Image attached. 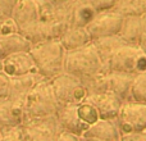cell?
<instances>
[{
	"instance_id": "18",
	"label": "cell",
	"mask_w": 146,
	"mask_h": 141,
	"mask_svg": "<svg viewBox=\"0 0 146 141\" xmlns=\"http://www.w3.org/2000/svg\"><path fill=\"white\" fill-rule=\"evenodd\" d=\"M144 33L141 17L137 15H124L122 27L118 36L128 45H139L141 36Z\"/></svg>"
},
{
	"instance_id": "36",
	"label": "cell",
	"mask_w": 146,
	"mask_h": 141,
	"mask_svg": "<svg viewBox=\"0 0 146 141\" xmlns=\"http://www.w3.org/2000/svg\"><path fill=\"white\" fill-rule=\"evenodd\" d=\"M82 141H99V140H86V139H82Z\"/></svg>"
},
{
	"instance_id": "12",
	"label": "cell",
	"mask_w": 146,
	"mask_h": 141,
	"mask_svg": "<svg viewBox=\"0 0 146 141\" xmlns=\"http://www.w3.org/2000/svg\"><path fill=\"white\" fill-rule=\"evenodd\" d=\"M26 119L25 104L9 98L0 99V127H19Z\"/></svg>"
},
{
	"instance_id": "11",
	"label": "cell",
	"mask_w": 146,
	"mask_h": 141,
	"mask_svg": "<svg viewBox=\"0 0 146 141\" xmlns=\"http://www.w3.org/2000/svg\"><path fill=\"white\" fill-rule=\"evenodd\" d=\"M1 70L10 78L37 72L35 61L30 51H19L1 59Z\"/></svg>"
},
{
	"instance_id": "29",
	"label": "cell",
	"mask_w": 146,
	"mask_h": 141,
	"mask_svg": "<svg viewBox=\"0 0 146 141\" xmlns=\"http://www.w3.org/2000/svg\"><path fill=\"white\" fill-rule=\"evenodd\" d=\"M119 141H146V131L121 135Z\"/></svg>"
},
{
	"instance_id": "4",
	"label": "cell",
	"mask_w": 146,
	"mask_h": 141,
	"mask_svg": "<svg viewBox=\"0 0 146 141\" xmlns=\"http://www.w3.org/2000/svg\"><path fill=\"white\" fill-rule=\"evenodd\" d=\"M105 70L137 76L146 70V54L139 45H122L108 59Z\"/></svg>"
},
{
	"instance_id": "17",
	"label": "cell",
	"mask_w": 146,
	"mask_h": 141,
	"mask_svg": "<svg viewBox=\"0 0 146 141\" xmlns=\"http://www.w3.org/2000/svg\"><path fill=\"white\" fill-rule=\"evenodd\" d=\"M12 18L15 21L19 31L40 21L37 1L36 0H18L12 10Z\"/></svg>"
},
{
	"instance_id": "20",
	"label": "cell",
	"mask_w": 146,
	"mask_h": 141,
	"mask_svg": "<svg viewBox=\"0 0 146 141\" xmlns=\"http://www.w3.org/2000/svg\"><path fill=\"white\" fill-rule=\"evenodd\" d=\"M31 48L32 44L19 32L0 36V59L19 51H30Z\"/></svg>"
},
{
	"instance_id": "1",
	"label": "cell",
	"mask_w": 146,
	"mask_h": 141,
	"mask_svg": "<svg viewBox=\"0 0 146 141\" xmlns=\"http://www.w3.org/2000/svg\"><path fill=\"white\" fill-rule=\"evenodd\" d=\"M30 53L35 61L37 72L46 80H51L64 72L67 50L59 40H49L32 45Z\"/></svg>"
},
{
	"instance_id": "28",
	"label": "cell",
	"mask_w": 146,
	"mask_h": 141,
	"mask_svg": "<svg viewBox=\"0 0 146 141\" xmlns=\"http://www.w3.org/2000/svg\"><path fill=\"white\" fill-rule=\"evenodd\" d=\"M10 87V77L5 74L3 70H0V99L8 98Z\"/></svg>"
},
{
	"instance_id": "9",
	"label": "cell",
	"mask_w": 146,
	"mask_h": 141,
	"mask_svg": "<svg viewBox=\"0 0 146 141\" xmlns=\"http://www.w3.org/2000/svg\"><path fill=\"white\" fill-rule=\"evenodd\" d=\"M123 17L124 15L114 9L98 12L94 19L86 26V30L91 35L92 41L96 39L118 35L122 27Z\"/></svg>"
},
{
	"instance_id": "10",
	"label": "cell",
	"mask_w": 146,
	"mask_h": 141,
	"mask_svg": "<svg viewBox=\"0 0 146 141\" xmlns=\"http://www.w3.org/2000/svg\"><path fill=\"white\" fill-rule=\"evenodd\" d=\"M86 100L90 101L96 108L100 119H111V121H114L118 117L119 110L123 105L122 99H119L115 94L110 92V91L90 94L86 98Z\"/></svg>"
},
{
	"instance_id": "5",
	"label": "cell",
	"mask_w": 146,
	"mask_h": 141,
	"mask_svg": "<svg viewBox=\"0 0 146 141\" xmlns=\"http://www.w3.org/2000/svg\"><path fill=\"white\" fill-rule=\"evenodd\" d=\"M25 141H56L62 130L56 114L27 118L19 126Z\"/></svg>"
},
{
	"instance_id": "27",
	"label": "cell",
	"mask_w": 146,
	"mask_h": 141,
	"mask_svg": "<svg viewBox=\"0 0 146 141\" xmlns=\"http://www.w3.org/2000/svg\"><path fill=\"white\" fill-rule=\"evenodd\" d=\"M90 3L96 12H105V10L114 9L118 0H90Z\"/></svg>"
},
{
	"instance_id": "34",
	"label": "cell",
	"mask_w": 146,
	"mask_h": 141,
	"mask_svg": "<svg viewBox=\"0 0 146 141\" xmlns=\"http://www.w3.org/2000/svg\"><path fill=\"white\" fill-rule=\"evenodd\" d=\"M141 21H142V26H144V31H146V13L141 15Z\"/></svg>"
},
{
	"instance_id": "37",
	"label": "cell",
	"mask_w": 146,
	"mask_h": 141,
	"mask_svg": "<svg viewBox=\"0 0 146 141\" xmlns=\"http://www.w3.org/2000/svg\"><path fill=\"white\" fill-rule=\"evenodd\" d=\"M0 139H1V134H0Z\"/></svg>"
},
{
	"instance_id": "25",
	"label": "cell",
	"mask_w": 146,
	"mask_h": 141,
	"mask_svg": "<svg viewBox=\"0 0 146 141\" xmlns=\"http://www.w3.org/2000/svg\"><path fill=\"white\" fill-rule=\"evenodd\" d=\"M0 141H25L19 127H0Z\"/></svg>"
},
{
	"instance_id": "13",
	"label": "cell",
	"mask_w": 146,
	"mask_h": 141,
	"mask_svg": "<svg viewBox=\"0 0 146 141\" xmlns=\"http://www.w3.org/2000/svg\"><path fill=\"white\" fill-rule=\"evenodd\" d=\"M59 124L63 131H68L82 136L83 132L88 128V126L81 119L77 112V104H68V105H59L56 112Z\"/></svg>"
},
{
	"instance_id": "35",
	"label": "cell",
	"mask_w": 146,
	"mask_h": 141,
	"mask_svg": "<svg viewBox=\"0 0 146 141\" xmlns=\"http://www.w3.org/2000/svg\"><path fill=\"white\" fill-rule=\"evenodd\" d=\"M50 1H53V3H60V1H64V0H50Z\"/></svg>"
},
{
	"instance_id": "8",
	"label": "cell",
	"mask_w": 146,
	"mask_h": 141,
	"mask_svg": "<svg viewBox=\"0 0 146 141\" xmlns=\"http://www.w3.org/2000/svg\"><path fill=\"white\" fill-rule=\"evenodd\" d=\"M69 27L71 25L66 21H53V22L37 21L21 30L19 33H22L32 45H37L49 40H59Z\"/></svg>"
},
{
	"instance_id": "22",
	"label": "cell",
	"mask_w": 146,
	"mask_h": 141,
	"mask_svg": "<svg viewBox=\"0 0 146 141\" xmlns=\"http://www.w3.org/2000/svg\"><path fill=\"white\" fill-rule=\"evenodd\" d=\"M92 44L95 45L96 50H98L101 61H103L104 68H105V64H106V62H108V59L110 58L111 54H113L118 48H121L122 45H126V43H124L118 35L96 39V40L92 41Z\"/></svg>"
},
{
	"instance_id": "24",
	"label": "cell",
	"mask_w": 146,
	"mask_h": 141,
	"mask_svg": "<svg viewBox=\"0 0 146 141\" xmlns=\"http://www.w3.org/2000/svg\"><path fill=\"white\" fill-rule=\"evenodd\" d=\"M131 99L136 103L146 104V70L135 77L131 88Z\"/></svg>"
},
{
	"instance_id": "15",
	"label": "cell",
	"mask_w": 146,
	"mask_h": 141,
	"mask_svg": "<svg viewBox=\"0 0 146 141\" xmlns=\"http://www.w3.org/2000/svg\"><path fill=\"white\" fill-rule=\"evenodd\" d=\"M82 139L86 140H99V141H119L121 132L117 127L115 119H99L91 124L85 132Z\"/></svg>"
},
{
	"instance_id": "16",
	"label": "cell",
	"mask_w": 146,
	"mask_h": 141,
	"mask_svg": "<svg viewBox=\"0 0 146 141\" xmlns=\"http://www.w3.org/2000/svg\"><path fill=\"white\" fill-rule=\"evenodd\" d=\"M136 76L121 72H106V91L115 94L123 103L132 101L131 88Z\"/></svg>"
},
{
	"instance_id": "7",
	"label": "cell",
	"mask_w": 146,
	"mask_h": 141,
	"mask_svg": "<svg viewBox=\"0 0 146 141\" xmlns=\"http://www.w3.org/2000/svg\"><path fill=\"white\" fill-rule=\"evenodd\" d=\"M115 123L121 135L146 131V104L136 101L123 103Z\"/></svg>"
},
{
	"instance_id": "31",
	"label": "cell",
	"mask_w": 146,
	"mask_h": 141,
	"mask_svg": "<svg viewBox=\"0 0 146 141\" xmlns=\"http://www.w3.org/2000/svg\"><path fill=\"white\" fill-rule=\"evenodd\" d=\"M12 10L13 8H10L8 4H5L3 0H0V22L8 17H12Z\"/></svg>"
},
{
	"instance_id": "14",
	"label": "cell",
	"mask_w": 146,
	"mask_h": 141,
	"mask_svg": "<svg viewBox=\"0 0 146 141\" xmlns=\"http://www.w3.org/2000/svg\"><path fill=\"white\" fill-rule=\"evenodd\" d=\"M41 80H44V77L38 72L12 77L10 78V87L8 98L14 101H19V103L25 104V100L27 98V95L30 94V91Z\"/></svg>"
},
{
	"instance_id": "3",
	"label": "cell",
	"mask_w": 146,
	"mask_h": 141,
	"mask_svg": "<svg viewBox=\"0 0 146 141\" xmlns=\"http://www.w3.org/2000/svg\"><path fill=\"white\" fill-rule=\"evenodd\" d=\"M59 103L51 87L50 80H41L30 91L25 100V112L27 118H37L56 114Z\"/></svg>"
},
{
	"instance_id": "32",
	"label": "cell",
	"mask_w": 146,
	"mask_h": 141,
	"mask_svg": "<svg viewBox=\"0 0 146 141\" xmlns=\"http://www.w3.org/2000/svg\"><path fill=\"white\" fill-rule=\"evenodd\" d=\"M139 46L142 49V50H144V53L146 54V31H144V33H142V36H141V40H140Z\"/></svg>"
},
{
	"instance_id": "6",
	"label": "cell",
	"mask_w": 146,
	"mask_h": 141,
	"mask_svg": "<svg viewBox=\"0 0 146 141\" xmlns=\"http://www.w3.org/2000/svg\"><path fill=\"white\" fill-rule=\"evenodd\" d=\"M50 83L59 105L78 104L88 96V90L85 83L69 73H60L59 76L51 78Z\"/></svg>"
},
{
	"instance_id": "30",
	"label": "cell",
	"mask_w": 146,
	"mask_h": 141,
	"mask_svg": "<svg viewBox=\"0 0 146 141\" xmlns=\"http://www.w3.org/2000/svg\"><path fill=\"white\" fill-rule=\"evenodd\" d=\"M56 141H82V137L68 131H62L56 137Z\"/></svg>"
},
{
	"instance_id": "2",
	"label": "cell",
	"mask_w": 146,
	"mask_h": 141,
	"mask_svg": "<svg viewBox=\"0 0 146 141\" xmlns=\"http://www.w3.org/2000/svg\"><path fill=\"white\" fill-rule=\"evenodd\" d=\"M105 70L104 63L92 43L83 48L67 51L64 72L85 81Z\"/></svg>"
},
{
	"instance_id": "33",
	"label": "cell",
	"mask_w": 146,
	"mask_h": 141,
	"mask_svg": "<svg viewBox=\"0 0 146 141\" xmlns=\"http://www.w3.org/2000/svg\"><path fill=\"white\" fill-rule=\"evenodd\" d=\"M3 1H4L5 4H8V5H9L10 8H14V5L17 4V1H18V0H3Z\"/></svg>"
},
{
	"instance_id": "19",
	"label": "cell",
	"mask_w": 146,
	"mask_h": 141,
	"mask_svg": "<svg viewBox=\"0 0 146 141\" xmlns=\"http://www.w3.org/2000/svg\"><path fill=\"white\" fill-rule=\"evenodd\" d=\"M59 41L67 51H71L91 44L92 37L88 33V31L86 30V27H73V26H71L63 33V36L59 39Z\"/></svg>"
},
{
	"instance_id": "23",
	"label": "cell",
	"mask_w": 146,
	"mask_h": 141,
	"mask_svg": "<svg viewBox=\"0 0 146 141\" xmlns=\"http://www.w3.org/2000/svg\"><path fill=\"white\" fill-rule=\"evenodd\" d=\"M114 10L122 15H137L141 17L146 13V0H118Z\"/></svg>"
},
{
	"instance_id": "26",
	"label": "cell",
	"mask_w": 146,
	"mask_h": 141,
	"mask_svg": "<svg viewBox=\"0 0 146 141\" xmlns=\"http://www.w3.org/2000/svg\"><path fill=\"white\" fill-rule=\"evenodd\" d=\"M17 32H19V28H18L17 23L12 17H8L0 22V36L17 33Z\"/></svg>"
},
{
	"instance_id": "21",
	"label": "cell",
	"mask_w": 146,
	"mask_h": 141,
	"mask_svg": "<svg viewBox=\"0 0 146 141\" xmlns=\"http://www.w3.org/2000/svg\"><path fill=\"white\" fill-rule=\"evenodd\" d=\"M96 13L98 12L92 7L90 0H76L71 17V26H73V27H86L94 19Z\"/></svg>"
}]
</instances>
